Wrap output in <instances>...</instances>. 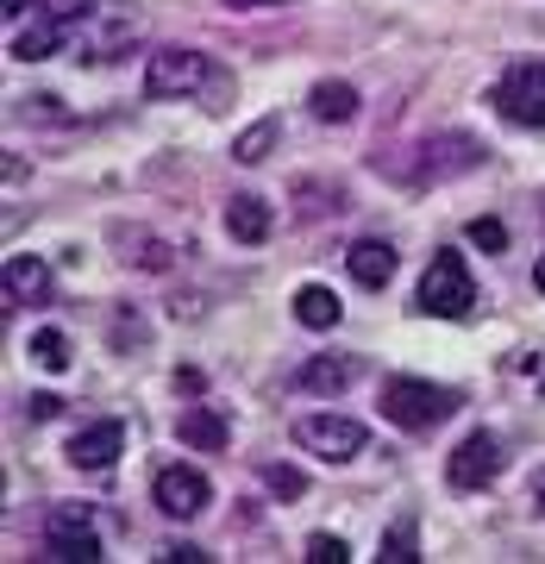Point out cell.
<instances>
[{
	"mask_svg": "<svg viewBox=\"0 0 545 564\" xmlns=\"http://www.w3.org/2000/svg\"><path fill=\"white\" fill-rule=\"evenodd\" d=\"M144 95L151 101H182V95H201V107H214V113H226V95H232V82L207 63V51H195V44H163V51H151V63H144Z\"/></svg>",
	"mask_w": 545,
	"mask_h": 564,
	"instance_id": "obj_1",
	"label": "cell"
},
{
	"mask_svg": "<svg viewBox=\"0 0 545 564\" xmlns=\"http://www.w3.org/2000/svg\"><path fill=\"white\" fill-rule=\"evenodd\" d=\"M458 408H465L458 389L426 383V377H389V383H383V414L402 426V433H426V426L451 421Z\"/></svg>",
	"mask_w": 545,
	"mask_h": 564,
	"instance_id": "obj_2",
	"label": "cell"
},
{
	"mask_svg": "<svg viewBox=\"0 0 545 564\" xmlns=\"http://www.w3.org/2000/svg\"><path fill=\"white\" fill-rule=\"evenodd\" d=\"M414 307L433 314V321H470L477 282H470V270H465V251H439V258L426 263L421 289H414Z\"/></svg>",
	"mask_w": 545,
	"mask_h": 564,
	"instance_id": "obj_3",
	"label": "cell"
},
{
	"mask_svg": "<svg viewBox=\"0 0 545 564\" xmlns=\"http://www.w3.org/2000/svg\"><path fill=\"white\" fill-rule=\"evenodd\" d=\"M44 552L51 558H69V564H101L107 558V533H101V514L81 502H63L44 514Z\"/></svg>",
	"mask_w": 545,
	"mask_h": 564,
	"instance_id": "obj_4",
	"label": "cell"
},
{
	"mask_svg": "<svg viewBox=\"0 0 545 564\" xmlns=\"http://www.w3.org/2000/svg\"><path fill=\"white\" fill-rule=\"evenodd\" d=\"M288 440L302 452H314L320 464H351L358 452H370V433L358 421H345V414H302L288 426Z\"/></svg>",
	"mask_w": 545,
	"mask_h": 564,
	"instance_id": "obj_5",
	"label": "cell"
},
{
	"mask_svg": "<svg viewBox=\"0 0 545 564\" xmlns=\"http://www.w3.org/2000/svg\"><path fill=\"white\" fill-rule=\"evenodd\" d=\"M489 101L502 107L514 126L545 132V63H514V69L495 82V95H489Z\"/></svg>",
	"mask_w": 545,
	"mask_h": 564,
	"instance_id": "obj_6",
	"label": "cell"
},
{
	"mask_svg": "<svg viewBox=\"0 0 545 564\" xmlns=\"http://www.w3.org/2000/svg\"><path fill=\"white\" fill-rule=\"evenodd\" d=\"M502 440L495 433H465V445H451V458H445V484L451 489H489L502 477Z\"/></svg>",
	"mask_w": 545,
	"mask_h": 564,
	"instance_id": "obj_7",
	"label": "cell"
},
{
	"mask_svg": "<svg viewBox=\"0 0 545 564\" xmlns=\"http://www.w3.org/2000/svg\"><path fill=\"white\" fill-rule=\"evenodd\" d=\"M151 496H157V508L170 521H195V514L214 502V489H207V477L195 464H163L157 477H151Z\"/></svg>",
	"mask_w": 545,
	"mask_h": 564,
	"instance_id": "obj_8",
	"label": "cell"
},
{
	"mask_svg": "<svg viewBox=\"0 0 545 564\" xmlns=\"http://www.w3.org/2000/svg\"><path fill=\"white\" fill-rule=\"evenodd\" d=\"M477 163H483V139H470V132H439V139L421 144L414 176L439 182V176H458V170H477Z\"/></svg>",
	"mask_w": 545,
	"mask_h": 564,
	"instance_id": "obj_9",
	"label": "cell"
},
{
	"mask_svg": "<svg viewBox=\"0 0 545 564\" xmlns=\"http://www.w3.org/2000/svg\"><path fill=\"white\" fill-rule=\"evenodd\" d=\"M358 377H363L358 351H314V358L295 370V389H307V395H345Z\"/></svg>",
	"mask_w": 545,
	"mask_h": 564,
	"instance_id": "obj_10",
	"label": "cell"
},
{
	"mask_svg": "<svg viewBox=\"0 0 545 564\" xmlns=\"http://www.w3.org/2000/svg\"><path fill=\"white\" fill-rule=\"evenodd\" d=\"M63 452H69V464H76V470H113V464H120V452H126V426L120 421H95V426H81Z\"/></svg>",
	"mask_w": 545,
	"mask_h": 564,
	"instance_id": "obj_11",
	"label": "cell"
},
{
	"mask_svg": "<svg viewBox=\"0 0 545 564\" xmlns=\"http://www.w3.org/2000/svg\"><path fill=\"white\" fill-rule=\"evenodd\" d=\"M0 289H7V307H44L51 302V263L44 258H7Z\"/></svg>",
	"mask_w": 545,
	"mask_h": 564,
	"instance_id": "obj_12",
	"label": "cell"
},
{
	"mask_svg": "<svg viewBox=\"0 0 545 564\" xmlns=\"http://www.w3.org/2000/svg\"><path fill=\"white\" fill-rule=\"evenodd\" d=\"M395 245L389 239H358L351 245V251H345V270H351V282H358V289H389V282H395Z\"/></svg>",
	"mask_w": 545,
	"mask_h": 564,
	"instance_id": "obj_13",
	"label": "cell"
},
{
	"mask_svg": "<svg viewBox=\"0 0 545 564\" xmlns=\"http://www.w3.org/2000/svg\"><path fill=\"white\" fill-rule=\"evenodd\" d=\"M176 440L195 445V452H226V445H232V426H226V414H214V408H188L176 421Z\"/></svg>",
	"mask_w": 545,
	"mask_h": 564,
	"instance_id": "obj_14",
	"label": "cell"
},
{
	"mask_svg": "<svg viewBox=\"0 0 545 564\" xmlns=\"http://www.w3.org/2000/svg\"><path fill=\"white\" fill-rule=\"evenodd\" d=\"M270 207L258 202V195H232V202H226V232H232V239L239 245H263L270 239Z\"/></svg>",
	"mask_w": 545,
	"mask_h": 564,
	"instance_id": "obj_15",
	"label": "cell"
},
{
	"mask_svg": "<svg viewBox=\"0 0 545 564\" xmlns=\"http://www.w3.org/2000/svg\"><path fill=\"white\" fill-rule=\"evenodd\" d=\"M295 321L307 326V333H333V326L345 321V307L333 289H320V282H307V289H295Z\"/></svg>",
	"mask_w": 545,
	"mask_h": 564,
	"instance_id": "obj_16",
	"label": "cell"
},
{
	"mask_svg": "<svg viewBox=\"0 0 545 564\" xmlns=\"http://www.w3.org/2000/svg\"><path fill=\"white\" fill-rule=\"evenodd\" d=\"M307 113L326 126H345L358 120V88L351 82H314V95H307Z\"/></svg>",
	"mask_w": 545,
	"mask_h": 564,
	"instance_id": "obj_17",
	"label": "cell"
},
{
	"mask_svg": "<svg viewBox=\"0 0 545 564\" xmlns=\"http://www.w3.org/2000/svg\"><path fill=\"white\" fill-rule=\"evenodd\" d=\"M57 51H63L57 20H39V25H25V32H13V57L20 63H44V57H57Z\"/></svg>",
	"mask_w": 545,
	"mask_h": 564,
	"instance_id": "obj_18",
	"label": "cell"
},
{
	"mask_svg": "<svg viewBox=\"0 0 545 564\" xmlns=\"http://www.w3.org/2000/svg\"><path fill=\"white\" fill-rule=\"evenodd\" d=\"M377 558H383V564H414V558H421V527H414V514L389 521V533L377 540Z\"/></svg>",
	"mask_w": 545,
	"mask_h": 564,
	"instance_id": "obj_19",
	"label": "cell"
},
{
	"mask_svg": "<svg viewBox=\"0 0 545 564\" xmlns=\"http://www.w3.org/2000/svg\"><path fill=\"white\" fill-rule=\"evenodd\" d=\"M69 358H76V345L63 339L57 326L32 333V364H39V370H51V377H57V370H69Z\"/></svg>",
	"mask_w": 545,
	"mask_h": 564,
	"instance_id": "obj_20",
	"label": "cell"
},
{
	"mask_svg": "<svg viewBox=\"0 0 545 564\" xmlns=\"http://www.w3.org/2000/svg\"><path fill=\"white\" fill-rule=\"evenodd\" d=\"M276 132H283L276 120L244 126V132H239V144H232V158H239V163H263V158H270V144H276Z\"/></svg>",
	"mask_w": 545,
	"mask_h": 564,
	"instance_id": "obj_21",
	"label": "cell"
},
{
	"mask_svg": "<svg viewBox=\"0 0 545 564\" xmlns=\"http://www.w3.org/2000/svg\"><path fill=\"white\" fill-rule=\"evenodd\" d=\"M263 484L276 489L283 502H302V489H307V477L295 470V464H263Z\"/></svg>",
	"mask_w": 545,
	"mask_h": 564,
	"instance_id": "obj_22",
	"label": "cell"
},
{
	"mask_svg": "<svg viewBox=\"0 0 545 564\" xmlns=\"http://www.w3.org/2000/svg\"><path fill=\"white\" fill-rule=\"evenodd\" d=\"M126 39H132V20H126V25H107L101 39L88 44V57H95V63H120V57H126Z\"/></svg>",
	"mask_w": 545,
	"mask_h": 564,
	"instance_id": "obj_23",
	"label": "cell"
},
{
	"mask_svg": "<svg viewBox=\"0 0 545 564\" xmlns=\"http://www.w3.org/2000/svg\"><path fill=\"white\" fill-rule=\"evenodd\" d=\"M307 564H351V545L339 533H314L307 540Z\"/></svg>",
	"mask_w": 545,
	"mask_h": 564,
	"instance_id": "obj_24",
	"label": "cell"
},
{
	"mask_svg": "<svg viewBox=\"0 0 545 564\" xmlns=\"http://www.w3.org/2000/svg\"><path fill=\"white\" fill-rule=\"evenodd\" d=\"M44 20H57V25H76V20H88L95 13V0H32Z\"/></svg>",
	"mask_w": 545,
	"mask_h": 564,
	"instance_id": "obj_25",
	"label": "cell"
},
{
	"mask_svg": "<svg viewBox=\"0 0 545 564\" xmlns=\"http://www.w3.org/2000/svg\"><path fill=\"white\" fill-rule=\"evenodd\" d=\"M295 195H302V214H333V195H339V188H333V182H302V188H295Z\"/></svg>",
	"mask_w": 545,
	"mask_h": 564,
	"instance_id": "obj_26",
	"label": "cell"
},
{
	"mask_svg": "<svg viewBox=\"0 0 545 564\" xmlns=\"http://www.w3.org/2000/svg\"><path fill=\"white\" fill-rule=\"evenodd\" d=\"M470 245H477V251H508V226L502 220H477L470 226Z\"/></svg>",
	"mask_w": 545,
	"mask_h": 564,
	"instance_id": "obj_27",
	"label": "cell"
},
{
	"mask_svg": "<svg viewBox=\"0 0 545 564\" xmlns=\"http://www.w3.org/2000/svg\"><path fill=\"white\" fill-rule=\"evenodd\" d=\"M163 558H170V564H207V552H201V545H170Z\"/></svg>",
	"mask_w": 545,
	"mask_h": 564,
	"instance_id": "obj_28",
	"label": "cell"
},
{
	"mask_svg": "<svg viewBox=\"0 0 545 564\" xmlns=\"http://www.w3.org/2000/svg\"><path fill=\"white\" fill-rule=\"evenodd\" d=\"M57 395H32V421H51V414H57Z\"/></svg>",
	"mask_w": 545,
	"mask_h": 564,
	"instance_id": "obj_29",
	"label": "cell"
},
{
	"mask_svg": "<svg viewBox=\"0 0 545 564\" xmlns=\"http://www.w3.org/2000/svg\"><path fill=\"white\" fill-rule=\"evenodd\" d=\"M220 7H232V13H251V7H283V0H220Z\"/></svg>",
	"mask_w": 545,
	"mask_h": 564,
	"instance_id": "obj_30",
	"label": "cell"
},
{
	"mask_svg": "<svg viewBox=\"0 0 545 564\" xmlns=\"http://www.w3.org/2000/svg\"><path fill=\"white\" fill-rule=\"evenodd\" d=\"M533 514H545V470L533 477Z\"/></svg>",
	"mask_w": 545,
	"mask_h": 564,
	"instance_id": "obj_31",
	"label": "cell"
},
{
	"mask_svg": "<svg viewBox=\"0 0 545 564\" xmlns=\"http://www.w3.org/2000/svg\"><path fill=\"white\" fill-rule=\"evenodd\" d=\"M0 7H7V20H13V13H25V7H32V0H0Z\"/></svg>",
	"mask_w": 545,
	"mask_h": 564,
	"instance_id": "obj_32",
	"label": "cell"
},
{
	"mask_svg": "<svg viewBox=\"0 0 545 564\" xmlns=\"http://www.w3.org/2000/svg\"><path fill=\"white\" fill-rule=\"evenodd\" d=\"M533 282H539V295H545V258H539V263H533Z\"/></svg>",
	"mask_w": 545,
	"mask_h": 564,
	"instance_id": "obj_33",
	"label": "cell"
}]
</instances>
